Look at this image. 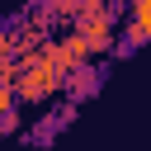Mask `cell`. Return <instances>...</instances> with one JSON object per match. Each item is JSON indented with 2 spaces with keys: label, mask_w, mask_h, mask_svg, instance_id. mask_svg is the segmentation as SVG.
Segmentation results:
<instances>
[{
  "label": "cell",
  "mask_w": 151,
  "mask_h": 151,
  "mask_svg": "<svg viewBox=\"0 0 151 151\" xmlns=\"http://www.w3.org/2000/svg\"><path fill=\"white\" fill-rule=\"evenodd\" d=\"M52 94H61V71L33 52V57L19 66V80H14V99H19V104H47Z\"/></svg>",
  "instance_id": "1"
},
{
  "label": "cell",
  "mask_w": 151,
  "mask_h": 151,
  "mask_svg": "<svg viewBox=\"0 0 151 151\" xmlns=\"http://www.w3.org/2000/svg\"><path fill=\"white\" fill-rule=\"evenodd\" d=\"M99 85H104V66H99V61H80V66H71V71L61 76V94L76 99V104H85Z\"/></svg>",
  "instance_id": "2"
},
{
  "label": "cell",
  "mask_w": 151,
  "mask_h": 151,
  "mask_svg": "<svg viewBox=\"0 0 151 151\" xmlns=\"http://www.w3.org/2000/svg\"><path fill=\"white\" fill-rule=\"evenodd\" d=\"M57 132H61V118H57V113H47L38 127H28V146H47Z\"/></svg>",
  "instance_id": "3"
},
{
  "label": "cell",
  "mask_w": 151,
  "mask_h": 151,
  "mask_svg": "<svg viewBox=\"0 0 151 151\" xmlns=\"http://www.w3.org/2000/svg\"><path fill=\"white\" fill-rule=\"evenodd\" d=\"M42 5H47V14H52L57 28H66V24L80 14V0H42Z\"/></svg>",
  "instance_id": "4"
},
{
  "label": "cell",
  "mask_w": 151,
  "mask_h": 151,
  "mask_svg": "<svg viewBox=\"0 0 151 151\" xmlns=\"http://www.w3.org/2000/svg\"><path fill=\"white\" fill-rule=\"evenodd\" d=\"M127 24H137L146 38H151V0H127V14H123Z\"/></svg>",
  "instance_id": "5"
},
{
  "label": "cell",
  "mask_w": 151,
  "mask_h": 151,
  "mask_svg": "<svg viewBox=\"0 0 151 151\" xmlns=\"http://www.w3.org/2000/svg\"><path fill=\"white\" fill-rule=\"evenodd\" d=\"M14 132H19V104L0 113V137H14Z\"/></svg>",
  "instance_id": "6"
},
{
  "label": "cell",
  "mask_w": 151,
  "mask_h": 151,
  "mask_svg": "<svg viewBox=\"0 0 151 151\" xmlns=\"http://www.w3.org/2000/svg\"><path fill=\"white\" fill-rule=\"evenodd\" d=\"M14 80H19V61H14V57H0V85L14 90Z\"/></svg>",
  "instance_id": "7"
},
{
  "label": "cell",
  "mask_w": 151,
  "mask_h": 151,
  "mask_svg": "<svg viewBox=\"0 0 151 151\" xmlns=\"http://www.w3.org/2000/svg\"><path fill=\"white\" fill-rule=\"evenodd\" d=\"M0 57H14V33H9V24H0Z\"/></svg>",
  "instance_id": "8"
},
{
  "label": "cell",
  "mask_w": 151,
  "mask_h": 151,
  "mask_svg": "<svg viewBox=\"0 0 151 151\" xmlns=\"http://www.w3.org/2000/svg\"><path fill=\"white\" fill-rule=\"evenodd\" d=\"M113 0H80V14H104Z\"/></svg>",
  "instance_id": "9"
}]
</instances>
